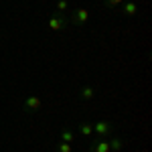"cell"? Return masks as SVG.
Masks as SVG:
<instances>
[{
    "instance_id": "1",
    "label": "cell",
    "mask_w": 152,
    "mask_h": 152,
    "mask_svg": "<svg viewBox=\"0 0 152 152\" xmlns=\"http://www.w3.org/2000/svg\"><path fill=\"white\" fill-rule=\"evenodd\" d=\"M67 24H69V20H67L65 14H61V12H53V14L49 16V20H47V26L51 31H63Z\"/></svg>"
},
{
    "instance_id": "2",
    "label": "cell",
    "mask_w": 152,
    "mask_h": 152,
    "mask_svg": "<svg viewBox=\"0 0 152 152\" xmlns=\"http://www.w3.org/2000/svg\"><path fill=\"white\" fill-rule=\"evenodd\" d=\"M43 107V99L39 97V95H28L26 99L23 102V110H24V114H37L39 110Z\"/></svg>"
},
{
    "instance_id": "3",
    "label": "cell",
    "mask_w": 152,
    "mask_h": 152,
    "mask_svg": "<svg viewBox=\"0 0 152 152\" xmlns=\"http://www.w3.org/2000/svg\"><path fill=\"white\" fill-rule=\"evenodd\" d=\"M94 132L97 134V138H107L114 132V124L107 122V120H99V122L94 124Z\"/></svg>"
},
{
    "instance_id": "4",
    "label": "cell",
    "mask_w": 152,
    "mask_h": 152,
    "mask_svg": "<svg viewBox=\"0 0 152 152\" xmlns=\"http://www.w3.org/2000/svg\"><path fill=\"white\" fill-rule=\"evenodd\" d=\"M87 20H89V10H85V8H77V10L71 14L69 23H73L75 26H83Z\"/></svg>"
},
{
    "instance_id": "5",
    "label": "cell",
    "mask_w": 152,
    "mask_h": 152,
    "mask_svg": "<svg viewBox=\"0 0 152 152\" xmlns=\"http://www.w3.org/2000/svg\"><path fill=\"white\" fill-rule=\"evenodd\" d=\"M87 150L89 152H112L107 138H95V140H91V144L87 146Z\"/></svg>"
},
{
    "instance_id": "6",
    "label": "cell",
    "mask_w": 152,
    "mask_h": 152,
    "mask_svg": "<svg viewBox=\"0 0 152 152\" xmlns=\"http://www.w3.org/2000/svg\"><path fill=\"white\" fill-rule=\"evenodd\" d=\"M122 12H124L126 16H134V14H138V2H134V0L126 2L124 8H122Z\"/></svg>"
},
{
    "instance_id": "7",
    "label": "cell",
    "mask_w": 152,
    "mask_h": 152,
    "mask_svg": "<svg viewBox=\"0 0 152 152\" xmlns=\"http://www.w3.org/2000/svg\"><path fill=\"white\" fill-rule=\"evenodd\" d=\"M79 95H81V99H94V95H95V89L91 87V85H83L81 89H79Z\"/></svg>"
},
{
    "instance_id": "8",
    "label": "cell",
    "mask_w": 152,
    "mask_h": 152,
    "mask_svg": "<svg viewBox=\"0 0 152 152\" xmlns=\"http://www.w3.org/2000/svg\"><path fill=\"white\" fill-rule=\"evenodd\" d=\"M61 142H67V144L75 142V134L69 128H61Z\"/></svg>"
},
{
    "instance_id": "9",
    "label": "cell",
    "mask_w": 152,
    "mask_h": 152,
    "mask_svg": "<svg viewBox=\"0 0 152 152\" xmlns=\"http://www.w3.org/2000/svg\"><path fill=\"white\" fill-rule=\"evenodd\" d=\"M110 150H114V152H120L122 148H124V140H120V138H110Z\"/></svg>"
},
{
    "instance_id": "10",
    "label": "cell",
    "mask_w": 152,
    "mask_h": 152,
    "mask_svg": "<svg viewBox=\"0 0 152 152\" xmlns=\"http://www.w3.org/2000/svg\"><path fill=\"white\" fill-rule=\"evenodd\" d=\"M91 132H94V124H89V122H81V124H79V134L91 136Z\"/></svg>"
},
{
    "instance_id": "11",
    "label": "cell",
    "mask_w": 152,
    "mask_h": 152,
    "mask_svg": "<svg viewBox=\"0 0 152 152\" xmlns=\"http://www.w3.org/2000/svg\"><path fill=\"white\" fill-rule=\"evenodd\" d=\"M55 8H57V12H61V14H65V12L69 10V0H57Z\"/></svg>"
},
{
    "instance_id": "12",
    "label": "cell",
    "mask_w": 152,
    "mask_h": 152,
    "mask_svg": "<svg viewBox=\"0 0 152 152\" xmlns=\"http://www.w3.org/2000/svg\"><path fill=\"white\" fill-rule=\"evenodd\" d=\"M73 148H71V144H67V142H61L59 140L57 144V148H55V152H71Z\"/></svg>"
},
{
    "instance_id": "13",
    "label": "cell",
    "mask_w": 152,
    "mask_h": 152,
    "mask_svg": "<svg viewBox=\"0 0 152 152\" xmlns=\"http://www.w3.org/2000/svg\"><path fill=\"white\" fill-rule=\"evenodd\" d=\"M124 0H104V4L107 6V8H116V6H120Z\"/></svg>"
}]
</instances>
